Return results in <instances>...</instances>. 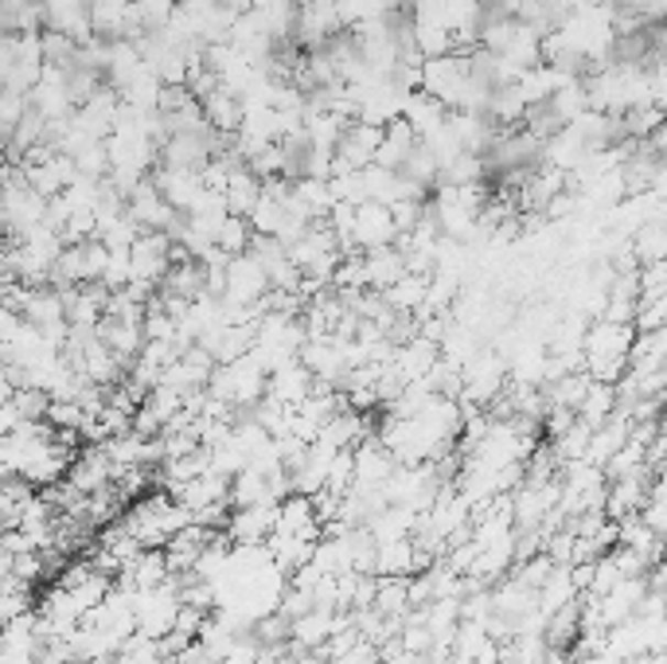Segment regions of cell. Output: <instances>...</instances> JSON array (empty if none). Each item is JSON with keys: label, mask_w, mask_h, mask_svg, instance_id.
I'll return each instance as SVG.
<instances>
[{"label": "cell", "mask_w": 667, "mask_h": 664, "mask_svg": "<svg viewBox=\"0 0 667 664\" xmlns=\"http://www.w3.org/2000/svg\"><path fill=\"white\" fill-rule=\"evenodd\" d=\"M484 4H492V0H484Z\"/></svg>", "instance_id": "cell-11"}, {"label": "cell", "mask_w": 667, "mask_h": 664, "mask_svg": "<svg viewBox=\"0 0 667 664\" xmlns=\"http://www.w3.org/2000/svg\"><path fill=\"white\" fill-rule=\"evenodd\" d=\"M250 242H254V227H250V219L247 216H231L227 224H222V231H219V247L231 259H239V254H247L250 251Z\"/></svg>", "instance_id": "cell-9"}, {"label": "cell", "mask_w": 667, "mask_h": 664, "mask_svg": "<svg viewBox=\"0 0 667 664\" xmlns=\"http://www.w3.org/2000/svg\"><path fill=\"white\" fill-rule=\"evenodd\" d=\"M172 578V563L164 547H145L138 559L129 563L125 570L118 575V587L125 590H156Z\"/></svg>", "instance_id": "cell-4"}, {"label": "cell", "mask_w": 667, "mask_h": 664, "mask_svg": "<svg viewBox=\"0 0 667 664\" xmlns=\"http://www.w3.org/2000/svg\"><path fill=\"white\" fill-rule=\"evenodd\" d=\"M398 239H403V231H398V224H394L391 207H386V204H375V199H368V204L356 207V231H351V242H356L360 251L394 247Z\"/></svg>", "instance_id": "cell-1"}, {"label": "cell", "mask_w": 667, "mask_h": 664, "mask_svg": "<svg viewBox=\"0 0 667 664\" xmlns=\"http://www.w3.org/2000/svg\"><path fill=\"white\" fill-rule=\"evenodd\" d=\"M188 9H196V12H204V9H215V4H222V0H184Z\"/></svg>", "instance_id": "cell-10"}, {"label": "cell", "mask_w": 667, "mask_h": 664, "mask_svg": "<svg viewBox=\"0 0 667 664\" xmlns=\"http://www.w3.org/2000/svg\"><path fill=\"white\" fill-rule=\"evenodd\" d=\"M313 391H317V375H313V371L305 368V360L297 356V360L282 363V368L270 375V391H265V395L285 406H300Z\"/></svg>", "instance_id": "cell-5"}, {"label": "cell", "mask_w": 667, "mask_h": 664, "mask_svg": "<svg viewBox=\"0 0 667 664\" xmlns=\"http://www.w3.org/2000/svg\"><path fill=\"white\" fill-rule=\"evenodd\" d=\"M129 216L138 219L145 231H168V227L181 219V211H176V207L164 199V192L156 188V181L149 176V181L141 184L133 196H129Z\"/></svg>", "instance_id": "cell-2"}, {"label": "cell", "mask_w": 667, "mask_h": 664, "mask_svg": "<svg viewBox=\"0 0 667 664\" xmlns=\"http://www.w3.org/2000/svg\"><path fill=\"white\" fill-rule=\"evenodd\" d=\"M664 113H667V106H664Z\"/></svg>", "instance_id": "cell-12"}, {"label": "cell", "mask_w": 667, "mask_h": 664, "mask_svg": "<svg viewBox=\"0 0 667 664\" xmlns=\"http://www.w3.org/2000/svg\"><path fill=\"white\" fill-rule=\"evenodd\" d=\"M411 274V262H406V251L394 242V247H379V251H363V282L375 294H386L394 282H403Z\"/></svg>", "instance_id": "cell-3"}, {"label": "cell", "mask_w": 667, "mask_h": 664, "mask_svg": "<svg viewBox=\"0 0 667 664\" xmlns=\"http://www.w3.org/2000/svg\"><path fill=\"white\" fill-rule=\"evenodd\" d=\"M406 121H411L414 130H418V138H426V133L441 130L445 121H449V106L441 102V98L426 95V90H414L411 102H406Z\"/></svg>", "instance_id": "cell-8"}, {"label": "cell", "mask_w": 667, "mask_h": 664, "mask_svg": "<svg viewBox=\"0 0 667 664\" xmlns=\"http://www.w3.org/2000/svg\"><path fill=\"white\" fill-rule=\"evenodd\" d=\"M262 192H265V181L262 176L250 173V164H242L239 173L231 176V184L222 188L227 196V207H231V216H254V207L262 204Z\"/></svg>", "instance_id": "cell-7"}, {"label": "cell", "mask_w": 667, "mask_h": 664, "mask_svg": "<svg viewBox=\"0 0 667 664\" xmlns=\"http://www.w3.org/2000/svg\"><path fill=\"white\" fill-rule=\"evenodd\" d=\"M204 113L227 141L239 138L242 121H247V106H242V98L234 95V90H227V87H219L211 98H204Z\"/></svg>", "instance_id": "cell-6"}]
</instances>
